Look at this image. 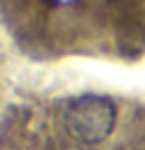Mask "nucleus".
I'll return each mask as SVG.
<instances>
[{"mask_svg": "<svg viewBox=\"0 0 145 150\" xmlns=\"http://www.w3.org/2000/svg\"><path fill=\"white\" fill-rule=\"evenodd\" d=\"M116 126V107L109 97L82 95L75 97L65 109V128L75 140L87 145L102 143Z\"/></svg>", "mask_w": 145, "mask_h": 150, "instance_id": "1", "label": "nucleus"}]
</instances>
